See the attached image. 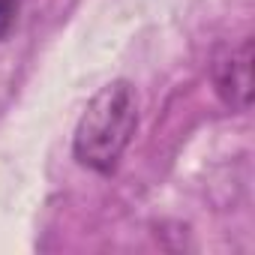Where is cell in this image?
I'll return each mask as SVG.
<instances>
[{
	"label": "cell",
	"instance_id": "cell-1",
	"mask_svg": "<svg viewBox=\"0 0 255 255\" xmlns=\"http://www.w3.org/2000/svg\"><path fill=\"white\" fill-rule=\"evenodd\" d=\"M135 129H138L135 87L123 78L111 81L99 93H93L84 114L78 117L72 135V153L84 168L96 174H111L123 150L129 147Z\"/></svg>",
	"mask_w": 255,
	"mask_h": 255
},
{
	"label": "cell",
	"instance_id": "cell-2",
	"mask_svg": "<svg viewBox=\"0 0 255 255\" xmlns=\"http://www.w3.org/2000/svg\"><path fill=\"white\" fill-rule=\"evenodd\" d=\"M213 87L231 111H249L252 105V39L249 36L213 60Z\"/></svg>",
	"mask_w": 255,
	"mask_h": 255
},
{
	"label": "cell",
	"instance_id": "cell-3",
	"mask_svg": "<svg viewBox=\"0 0 255 255\" xmlns=\"http://www.w3.org/2000/svg\"><path fill=\"white\" fill-rule=\"evenodd\" d=\"M18 12H21V0H0V42L9 39V33L15 30Z\"/></svg>",
	"mask_w": 255,
	"mask_h": 255
}]
</instances>
